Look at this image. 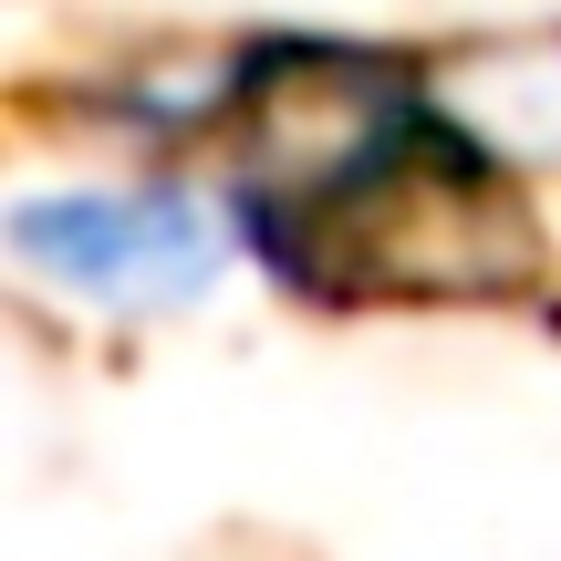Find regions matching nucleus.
<instances>
[{"instance_id":"7ed1b4c3","label":"nucleus","mask_w":561,"mask_h":561,"mask_svg":"<svg viewBox=\"0 0 561 561\" xmlns=\"http://www.w3.org/2000/svg\"><path fill=\"white\" fill-rule=\"evenodd\" d=\"M11 250L94 301H187L219 271V240L187 198H32L11 208Z\"/></svg>"},{"instance_id":"f257e3e1","label":"nucleus","mask_w":561,"mask_h":561,"mask_svg":"<svg viewBox=\"0 0 561 561\" xmlns=\"http://www.w3.org/2000/svg\"><path fill=\"white\" fill-rule=\"evenodd\" d=\"M291 229L333 240L343 291H500L530 271L520 208L468 167V146H396L375 178H354Z\"/></svg>"},{"instance_id":"f03ea898","label":"nucleus","mask_w":561,"mask_h":561,"mask_svg":"<svg viewBox=\"0 0 561 561\" xmlns=\"http://www.w3.org/2000/svg\"><path fill=\"white\" fill-rule=\"evenodd\" d=\"M396 146H416V94H405L385 62L301 53V62H271V73L250 83L240 178L261 187L280 219H312V208H333L354 178H375Z\"/></svg>"}]
</instances>
